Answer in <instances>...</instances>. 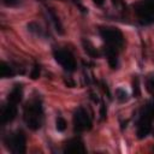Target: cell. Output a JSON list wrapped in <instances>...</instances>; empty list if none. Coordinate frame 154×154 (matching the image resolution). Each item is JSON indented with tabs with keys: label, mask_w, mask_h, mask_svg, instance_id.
Listing matches in <instances>:
<instances>
[{
	"label": "cell",
	"mask_w": 154,
	"mask_h": 154,
	"mask_svg": "<svg viewBox=\"0 0 154 154\" xmlns=\"http://www.w3.org/2000/svg\"><path fill=\"white\" fill-rule=\"evenodd\" d=\"M42 106L38 100H34L29 102L24 109V119L29 129L37 130L42 125Z\"/></svg>",
	"instance_id": "obj_1"
},
{
	"label": "cell",
	"mask_w": 154,
	"mask_h": 154,
	"mask_svg": "<svg viewBox=\"0 0 154 154\" xmlns=\"http://www.w3.org/2000/svg\"><path fill=\"white\" fill-rule=\"evenodd\" d=\"M102 38L112 47H122L124 45V36L120 30L112 26H100L99 29Z\"/></svg>",
	"instance_id": "obj_2"
},
{
	"label": "cell",
	"mask_w": 154,
	"mask_h": 154,
	"mask_svg": "<svg viewBox=\"0 0 154 154\" xmlns=\"http://www.w3.org/2000/svg\"><path fill=\"white\" fill-rule=\"evenodd\" d=\"M54 54V58L55 60L66 70V71H75L77 65H76V60L72 55V53L67 49H64V48H58L53 52Z\"/></svg>",
	"instance_id": "obj_3"
},
{
	"label": "cell",
	"mask_w": 154,
	"mask_h": 154,
	"mask_svg": "<svg viewBox=\"0 0 154 154\" xmlns=\"http://www.w3.org/2000/svg\"><path fill=\"white\" fill-rule=\"evenodd\" d=\"M73 124H75V130H77V131H84V130H89L91 128V119L89 118L87 111L83 107H78L75 111Z\"/></svg>",
	"instance_id": "obj_4"
},
{
	"label": "cell",
	"mask_w": 154,
	"mask_h": 154,
	"mask_svg": "<svg viewBox=\"0 0 154 154\" xmlns=\"http://www.w3.org/2000/svg\"><path fill=\"white\" fill-rule=\"evenodd\" d=\"M8 147L13 153H25L26 148V138L22 131L13 134L8 140Z\"/></svg>",
	"instance_id": "obj_5"
},
{
	"label": "cell",
	"mask_w": 154,
	"mask_h": 154,
	"mask_svg": "<svg viewBox=\"0 0 154 154\" xmlns=\"http://www.w3.org/2000/svg\"><path fill=\"white\" fill-rule=\"evenodd\" d=\"M17 116V107L14 103H11L8 102L7 106L4 108L2 111V114H1V120L2 123H7V122H11L16 118Z\"/></svg>",
	"instance_id": "obj_6"
},
{
	"label": "cell",
	"mask_w": 154,
	"mask_h": 154,
	"mask_svg": "<svg viewBox=\"0 0 154 154\" xmlns=\"http://www.w3.org/2000/svg\"><path fill=\"white\" fill-rule=\"evenodd\" d=\"M65 152L66 153H84L85 152V148H84V144H83V142L81 140L73 138V140H71L66 144Z\"/></svg>",
	"instance_id": "obj_7"
},
{
	"label": "cell",
	"mask_w": 154,
	"mask_h": 154,
	"mask_svg": "<svg viewBox=\"0 0 154 154\" xmlns=\"http://www.w3.org/2000/svg\"><path fill=\"white\" fill-rule=\"evenodd\" d=\"M22 95H23L22 87H20L19 84L14 85V87H13V89L11 90V93L8 94V102L17 105V103H18V102H20V100H22Z\"/></svg>",
	"instance_id": "obj_8"
},
{
	"label": "cell",
	"mask_w": 154,
	"mask_h": 154,
	"mask_svg": "<svg viewBox=\"0 0 154 154\" xmlns=\"http://www.w3.org/2000/svg\"><path fill=\"white\" fill-rule=\"evenodd\" d=\"M49 11V16H51V18H52V20H53V23H54V26H55V30L59 32V34H64V28H63V24L60 23V20H59V18H58V16L49 8L48 10Z\"/></svg>",
	"instance_id": "obj_9"
},
{
	"label": "cell",
	"mask_w": 154,
	"mask_h": 154,
	"mask_svg": "<svg viewBox=\"0 0 154 154\" xmlns=\"http://www.w3.org/2000/svg\"><path fill=\"white\" fill-rule=\"evenodd\" d=\"M83 46H84V51H85L90 57H97V55H99L96 48L91 45L90 41H88V40H83Z\"/></svg>",
	"instance_id": "obj_10"
},
{
	"label": "cell",
	"mask_w": 154,
	"mask_h": 154,
	"mask_svg": "<svg viewBox=\"0 0 154 154\" xmlns=\"http://www.w3.org/2000/svg\"><path fill=\"white\" fill-rule=\"evenodd\" d=\"M0 76H1V77H10V76H13V70H12L5 61H1V64H0Z\"/></svg>",
	"instance_id": "obj_11"
},
{
	"label": "cell",
	"mask_w": 154,
	"mask_h": 154,
	"mask_svg": "<svg viewBox=\"0 0 154 154\" xmlns=\"http://www.w3.org/2000/svg\"><path fill=\"white\" fill-rule=\"evenodd\" d=\"M55 126H57V130L58 131H64L67 126V123L66 120L63 118V117H57V120H55Z\"/></svg>",
	"instance_id": "obj_12"
},
{
	"label": "cell",
	"mask_w": 154,
	"mask_h": 154,
	"mask_svg": "<svg viewBox=\"0 0 154 154\" xmlns=\"http://www.w3.org/2000/svg\"><path fill=\"white\" fill-rule=\"evenodd\" d=\"M116 94H117V99H118L119 101H125V100H128V93H126L123 88H118V89L116 90Z\"/></svg>",
	"instance_id": "obj_13"
},
{
	"label": "cell",
	"mask_w": 154,
	"mask_h": 154,
	"mask_svg": "<svg viewBox=\"0 0 154 154\" xmlns=\"http://www.w3.org/2000/svg\"><path fill=\"white\" fill-rule=\"evenodd\" d=\"M38 76H40V66L38 65H35L32 67V71H31V78L32 79H36Z\"/></svg>",
	"instance_id": "obj_14"
},
{
	"label": "cell",
	"mask_w": 154,
	"mask_h": 154,
	"mask_svg": "<svg viewBox=\"0 0 154 154\" xmlns=\"http://www.w3.org/2000/svg\"><path fill=\"white\" fill-rule=\"evenodd\" d=\"M134 94L136 95V96H138L140 95V87H138V78L136 77V78H134Z\"/></svg>",
	"instance_id": "obj_15"
},
{
	"label": "cell",
	"mask_w": 154,
	"mask_h": 154,
	"mask_svg": "<svg viewBox=\"0 0 154 154\" xmlns=\"http://www.w3.org/2000/svg\"><path fill=\"white\" fill-rule=\"evenodd\" d=\"M22 2V0H4V4L7 6H17Z\"/></svg>",
	"instance_id": "obj_16"
},
{
	"label": "cell",
	"mask_w": 154,
	"mask_h": 154,
	"mask_svg": "<svg viewBox=\"0 0 154 154\" xmlns=\"http://www.w3.org/2000/svg\"><path fill=\"white\" fill-rule=\"evenodd\" d=\"M147 85H148V90H150V91H153V90H154V77L149 78V81H148Z\"/></svg>",
	"instance_id": "obj_17"
},
{
	"label": "cell",
	"mask_w": 154,
	"mask_h": 154,
	"mask_svg": "<svg viewBox=\"0 0 154 154\" xmlns=\"http://www.w3.org/2000/svg\"><path fill=\"white\" fill-rule=\"evenodd\" d=\"M105 116H106V109H105V105H102V107H101V118H105Z\"/></svg>",
	"instance_id": "obj_18"
},
{
	"label": "cell",
	"mask_w": 154,
	"mask_h": 154,
	"mask_svg": "<svg viewBox=\"0 0 154 154\" xmlns=\"http://www.w3.org/2000/svg\"><path fill=\"white\" fill-rule=\"evenodd\" d=\"M96 5H99V6H102V4H103V0H93Z\"/></svg>",
	"instance_id": "obj_19"
},
{
	"label": "cell",
	"mask_w": 154,
	"mask_h": 154,
	"mask_svg": "<svg viewBox=\"0 0 154 154\" xmlns=\"http://www.w3.org/2000/svg\"><path fill=\"white\" fill-rule=\"evenodd\" d=\"M66 84L70 85V87H75V83H73L72 81H66Z\"/></svg>",
	"instance_id": "obj_20"
}]
</instances>
